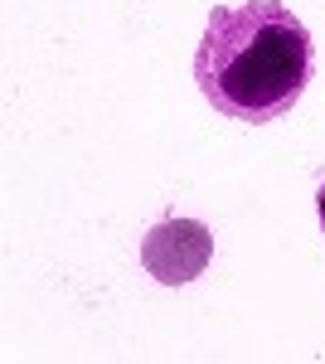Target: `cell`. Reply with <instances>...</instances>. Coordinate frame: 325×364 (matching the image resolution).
<instances>
[{
	"instance_id": "obj_1",
	"label": "cell",
	"mask_w": 325,
	"mask_h": 364,
	"mask_svg": "<svg viewBox=\"0 0 325 364\" xmlns=\"http://www.w3.org/2000/svg\"><path fill=\"white\" fill-rule=\"evenodd\" d=\"M316 73L311 29L282 0L214 5L194 49V83L218 117L277 122L301 102Z\"/></svg>"
},
{
	"instance_id": "obj_2",
	"label": "cell",
	"mask_w": 325,
	"mask_h": 364,
	"mask_svg": "<svg viewBox=\"0 0 325 364\" xmlns=\"http://www.w3.org/2000/svg\"><path fill=\"white\" fill-rule=\"evenodd\" d=\"M214 257V233L199 219H161L141 238V262L146 272L165 287H185L194 282Z\"/></svg>"
},
{
	"instance_id": "obj_3",
	"label": "cell",
	"mask_w": 325,
	"mask_h": 364,
	"mask_svg": "<svg viewBox=\"0 0 325 364\" xmlns=\"http://www.w3.org/2000/svg\"><path fill=\"white\" fill-rule=\"evenodd\" d=\"M316 204H321V233H325V185H321V195H316Z\"/></svg>"
}]
</instances>
